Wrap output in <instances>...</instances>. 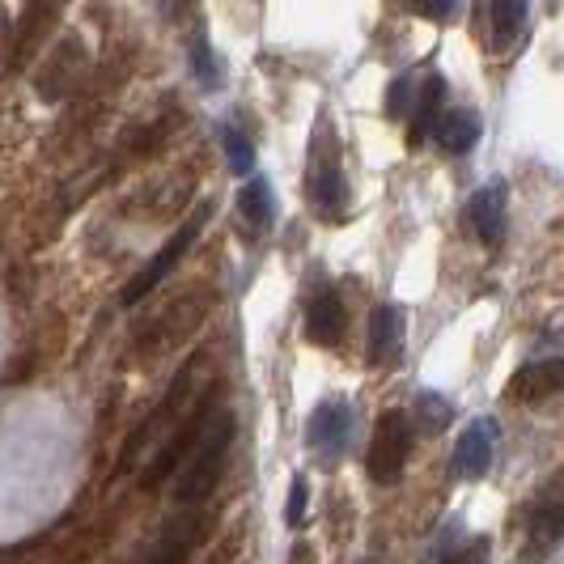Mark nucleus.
<instances>
[{
	"label": "nucleus",
	"instance_id": "f257e3e1",
	"mask_svg": "<svg viewBox=\"0 0 564 564\" xmlns=\"http://www.w3.org/2000/svg\"><path fill=\"white\" fill-rule=\"evenodd\" d=\"M234 437H238V416H234V408L221 403V408L213 412L208 429L199 433V442L192 446V454L183 458V467L174 471V476H178V488H174L178 506H199V501L213 497V488L221 484V476H226V467H229Z\"/></svg>",
	"mask_w": 564,
	"mask_h": 564
},
{
	"label": "nucleus",
	"instance_id": "f03ea898",
	"mask_svg": "<svg viewBox=\"0 0 564 564\" xmlns=\"http://www.w3.org/2000/svg\"><path fill=\"white\" fill-rule=\"evenodd\" d=\"M217 408H221V387L213 382V387H204V395L192 403V412H183V416H178V429L166 437V446L158 451V458L141 471L144 492H158V484H166L170 476L183 467V458L192 454V446L199 442V433L208 429V421H213V412H217Z\"/></svg>",
	"mask_w": 564,
	"mask_h": 564
},
{
	"label": "nucleus",
	"instance_id": "7ed1b4c3",
	"mask_svg": "<svg viewBox=\"0 0 564 564\" xmlns=\"http://www.w3.org/2000/svg\"><path fill=\"white\" fill-rule=\"evenodd\" d=\"M412 416L408 412H382L378 424H373V437H369V451H366V471L373 484H395L408 467V454H412Z\"/></svg>",
	"mask_w": 564,
	"mask_h": 564
},
{
	"label": "nucleus",
	"instance_id": "20e7f679",
	"mask_svg": "<svg viewBox=\"0 0 564 564\" xmlns=\"http://www.w3.org/2000/svg\"><path fill=\"white\" fill-rule=\"evenodd\" d=\"M208 213H213V208H208V204H199V213H196V217H192L187 226H178V229H174V234H170V242H166V247H162V251L153 254V259L144 263L141 272L132 276V284L123 289V306H137L141 297H149V293H153V289H158V284L166 281L170 272H174V268L183 263V254H187V251H192V247H196L199 229L208 226Z\"/></svg>",
	"mask_w": 564,
	"mask_h": 564
},
{
	"label": "nucleus",
	"instance_id": "39448f33",
	"mask_svg": "<svg viewBox=\"0 0 564 564\" xmlns=\"http://www.w3.org/2000/svg\"><path fill=\"white\" fill-rule=\"evenodd\" d=\"M208 531H213V513H196V506H192V513L170 518L166 531L153 543V552L144 556V564H192V556L208 539Z\"/></svg>",
	"mask_w": 564,
	"mask_h": 564
},
{
	"label": "nucleus",
	"instance_id": "423d86ee",
	"mask_svg": "<svg viewBox=\"0 0 564 564\" xmlns=\"http://www.w3.org/2000/svg\"><path fill=\"white\" fill-rule=\"evenodd\" d=\"M192 382H196V366H183V369H178V378L170 382L166 399H162V403L149 412V421H144L141 429L132 433L128 451H123V458H119V471H123V467H128V463H132V458H137V454H141L149 442H153V433H162L166 424H174L170 416H178V412H183V403H187V395H192Z\"/></svg>",
	"mask_w": 564,
	"mask_h": 564
},
{
	"label": "nucleus",
	"instance_id": "0eeeda50",
	"mask_svg": "<svg viewBox=\"0 0 564 564\" xmlns=\"http://www.w3.org/2000/svg\"><path fill=\"white\" fill-rule=\"evenodd\" d=\"M403 332H408V323H403V311H399V306H378V311L369 314V327H366L369 366L373 369L395 366L399 352H403Z\"/></svg>",
	"mask_w": 564,
	"mask_h": 564
},
{
	"label": "nucleus",
	"instance_id": "6e6552de",
	"mask_svg": "<svg viewBox=\"0 0 564 564\" xmlns=\"http://www.w3.org/2000/svg\"><path fill=\"white\" fill-rule=\"evenodd\" d=\"M492 454H497L492 421H471L463 429L458 446H454V471H458L463 480H484L488 467H492Z\"/></svg>",
	"mask_w": 564,
	"mask_h": 564
},
{
	"label": "nucleus",
	"instance_id": "1a4fd4ad",
	"mask_svg": "<svg viewBox=\"0 0 564 564\" xmlns=\"http://www.w3.org/2000/svg\"><path fill=\"white\" fill-rule=\"evenodd\" d=\"M564 391V357H539L509 378V395L518 403H539Z\"/></svg>",
	"mask_w": 564,
	"mask_h": 564
},
{
	"label": "nucleus",
	"instance_id": "9d476101",
	"mask_svg": "<svg viewBox=\"0 0 564 564\" xmlns=\"http://www.w3.org/2000/svg\"><path fill=\"white\" fill-rule=\"evenodd\" d=\"M348 433H352V408H348L344 399H327V403L314 408L311 429H306V442H311V451L339 454L344 451V442H348Z\"/></svg>",
	"mask_w": 564,
	"mask_h": 564
},
{
	"label": "nucleus",
	"instance_id": "9b49d317",
	"mask_svg": "<svg viewBox=\"0 0 564 564\" xmlns=\"http://www.w3.org/2000/svg\"><path fill=\"white\" fill-rule=\"evenodd\" d=\"M467 217H471L484 247H501V238H506V187L501 183L480 187L467 204Z\"/></svg>",
	"mask_w": 564,
	"mask_h": 564
},
{
	"label": "nucleus",
	"instance_id": "f8f14e48",
	"mask_svg": "<svg viewBox=\"0 0 564 564\" xmlns=\"http://www.w3.org/2000/svg\"><path fill=\"white\" fill-rule=\"evenodd\" d=\"M344 332H348V311H344L339 293H332V289L318 293L311 302V311H306V336L314 344H323V348H339Z\"/></svg>",
	"mask_w": 564,
	"mask_h": 564
},
{
	"label": "nucleus",
	"instance_id": "ddd939ff",
	"mask_svg": "<svg viewBox=\"0 0 564 564\" xmlns=\"http://www.w3.org/2000/svg\"><path fill=\"white\" fill-rule=\"evenodd\" d=\"M433 137L446 153H471L480 141V115L476 111H446L442 119H433Z\"/></svg>",
	"mask_w": 564,
	"mask_h": 564
},
{
	"label": "nucleus",
	"instance_id": "4468645a",
	"mask_svg": "<svg viewBox=\"0 0 564 564\" xmlns=\"http://www.w3.org/2000/svg\"><path fill=\"white\" fill-rule=\"evenodd\" d=\"M561 539H564V501H539V506L531 509V539H527V556H531V552H535V556L552 552Z\"/></svg>",
	"mask_w": 564,
	"mask_h": 564
},
{
	"label": "nucleus",
	"instance_id": "2eb2a0df",
	"mask_svg": "<svg viewBox=\"0 0 564 564\" xmlns=\"http://www.w3.org/2000/svg\"><path fill=\"white\" fill-rule=\"evenodd\" d=\"M488 22H492V43L497 52H506L518 43V34L527 26V0H492L488 4Z\"/></svg>",
	"mask_w": 564,
	"mask_h": 564
},
{
	"label": "nucleus",
	"instance_id": "dca6fc26",
	"mask_svg": "<svg viewBox=\"0 0 564 564\" xmlns=\"http://www.w3.org/2000/svg\"><path fill=\"white\" fill-rule=\"evenodd\" d=\"M238 208H242V217L251 221V226L268 229L276 221V196H272V187H268V178H251L247 187H242V196H238Z\"/></svg>",
	"mask_w": 564,
	"mask_h": 564
},
{
	"label": "nucleus",
	"instance_id": "f3484780",
	"mask_svg": "<svg viewBox=\"0 0 564 564\" xmlns=\"http://www.w3.org/2000/svg\"><path fill=\"white\" fill-rule=\"evenodd\" d=\"M221 144H226V153H229V170H234V174H251L254 153H251V144H247V137L226 128V132H221Z\"/></svg>",
	"mask_w": 564,
	"mask_h": 564
},
{
	"label": "nucleus",
	"instance_id": "a211bd4d",
	"mask_svg": "<svg viewBox=\"0 0 564 564\" xmlns=\"http://www.w3.org/2000/svg\"><path fill=\"white\" fill-rule=\"evenodd\" d=\"M306 501H311V488L297 476V480L289 484V506H284V522L289 527H306Z\"/></svg>",
	"mask_w": 564,
	"mask_h": 564
},
{
	"label": "nucleus",
	"instance_id": "6ab92c4d",
	"mask_svg": "<svg viewBox=\"0 0 564 564\" xmlns=\"http://www.w3.org/2000/svg\"><path fill=\"white\" fill-rule=\"evenodd\" d=\"M408 9L421 13V18H429V22H446V18H454V0H408Z\"/></svg>",
	"mask_w": 564,
	"mask_h": 564
},
{
	"label": "nucleus",
	"instance_id": "aec40b11",
	"mask_svg": "<svg viewBox=\"0 0 564 564\" xmlns=\"http://www.w3.org/2000/svg\"><path fill=\"white\" fill-rule=\"evenodd\" d=\"M442 564H488V539H471L467 547H458L451 552Z\"/></svg>",
	"mask_w": 564,
	"mask_h": 564
}]
</instances>
